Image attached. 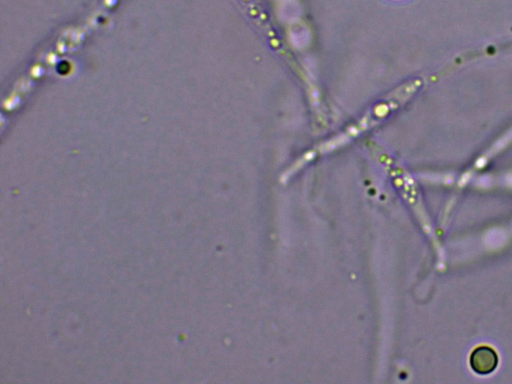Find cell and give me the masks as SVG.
Masks as SVG:
<instances>
[{"label": "cell", "mask_w": 512, "mask_h": 384, "mask_svg": "<svg viewBox=\"0 0 512 384\" xmlns=\"http://www.w3.org/2000/svg\"><path fill=\"white\" fill-rule=\"evenodd\" d=\"M499 358L496 351L487 345L476 347L469 356L471 369L479 375H488L498 366Z\"/></svg>", "instance_id": "1"}]
</instances>
